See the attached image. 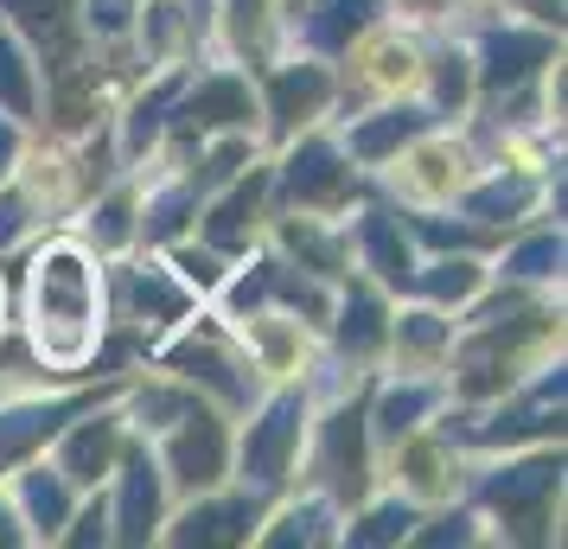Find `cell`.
Masks as SVG:
<instances>
[{
	"label": "cell",
	"mask_w": 568,
	"mask_h": 549,
	"mask_svg": "<svg viewBox=\"0 0 568 549\" xmlns=\"http://www.w3.org/2000/svg\"><path fill=\"white\" fill-rule=\"evenodd\" d=\"M371 339H377V307L358 301V307L345 314V345H371Z\"/></svg>",
	"instance_id": "ac0fdd59"
},
{
	"label": "cell",
	"mask_w": 568,
	"mask_h": 549,
	"mask_svg": "<svg viewBox=\"0 0 568 549\" xmlns=\"http://www.w3.org/2000/svg\"><path fill=\"white\" fill-rule=\"evenodd\" d=\"M428 288H435L440 301H460V294L479 288V268H473V262H447L440 275H428Z\"/></svg>",
	"instance_id": "9a60e30c"
},
{
	"label": "cell",
	"mask_w": 568,
	"mask_h": 549,
	"mask_svg": "<svg viewBox=\"0 0 568 549\" xmlns=\"http://www.w3.org/2000/svg\"><path fill=\"white\" fill-rule=\"evenodd\" d=\"M294 435H301V403H275V409H268V421H262V428H250V441H243V467H250V479H256V486H275V479H282Z\"/></svg>",
	"instance_id": "7a4b0ae2"
},
{
	"label": "cell",
	"mask_w": 568,
	"mask_h": 549,
	"mask_svg": "<svg viewBox=\"0 0 568 549\" xmlns=\"http://www.w3.org/2000/svg\"><path fill=\"white\" fill-rule=\"evenodd\" d=\"M287 180H294L301 199H338V192H345V166H338L326 148H307V154H294V173H287Z\"/></svg>",
	"instance_id": "277c9868"
},
{
	"label": "cell",
	"mask_w": 568,
	"mask_h": 549,
	"mask_svg": "<svg viewBox=\"0 0 568 549\" xmlns=\"http://www.w3.org/2000/svg\"><path fill=\"white\" fill-rule=\"evenodd\" d=\"M396 530H409V511H377L371 530H358V537H396Z\"/></svg>",
	"instance_id": "7402d4cb"
},
{
	"label": "cell",
	"mask_w": 568,
	"mask_h": 549,
	"mask_svg": "<svg viewBox=\"0 0 568 549\" xmlns=\"http://www.w3.org/2000/svg\"><path fill=\"white\" fill-rule=\"evenodd\" d=\"M64 416H71V409H27V416H7V428H0V460H13V454H20L27 441L52 435Z\"/></svg>",
	"instance_id": "52a82bcc"
},
{
	"label": "cell",
	"mask_w": 568,
	"mask_h": 549,
	"mask_svg": "<svg viewBox=\"0 0 568 549\" xmlns=\"http://www.w3.org/2000/svg\"><path fill=\"white\" fill-rule=\"evenodd\" d=\"M109 447H115V428H109V421H97V428L71 435V447H64V479H103Z\"/></svg>",
	"instance_id": "8992f818"
},
{
	"label": "cell",
	"mask_w": 568,
	"mask_h": 549,
	"mask_svg": "<svg viewBox=\"0 0 568 549\" xmlns=\"http://www.w3.org/2000/svg\"><path fill=\"white\" fill-rule=\"evenodd\" d=\"M134 307H141V314H180V294L160 282V268H148V275L134 282Z\"/></svg>",
	"instance_id": "4fadbf2b"
},
{
	"label": "cell",
	"mask_w": 568,
	"mask_h": 549,
	"mask_svg": "<svg viewBox=\"0 0 568 549\" xmlns=\"http://www.w3.org/2000/svg\"><path fill=\"white\" fill-rule=\"evenodd\" d=\"M7 160H13V134L0 129V173H7Z\"/></svg>",
	"instance_id": "cb8c5ba5"
},
{
	"label": "cell",
	"mask_w": 568,
	"mask_h": 549,
	"mask_svg": "<svg viewBox=\"0 0 568 549\" xmlns=\"http://www.w3.org/2000/svg\"><path fill=\"white\" fill-rule=\"evenodd\" d=\"M409 129H415V115H389V122H377V129L358 134V154H384L389 141H396V134H409Z\"/></svg>",
	"instance_id": "2e32d148"
},
{
	"label": "cell",
	"mask_w": 568,
	"mask_h": 549,
	"mask_svg": "<svg viewBox=\"0 0 568 549\" xmlns=\"http://www.w3.org/2000/svg\"><path fill=\"white\" fill-rule=\"evenodd\" d=\"M243 211H256V180H250V185L231 199V205L211 217V236H217V243H236V236H243Z\"/></svg>",
	"instance_id": "7c38bea8"
},
{
	"label": "cell",
	"mask_w": 568,
	"mask_h": 549,
	"mask_svg": "<svg viewBox=\"0 0 568 549\" xmlns=\"http://www.w3.org/2000/svg\"><path fill=\"white\" fill-rule=\"evenodd\" d=\"M250 518V511H192V518H185V543H192V537H236V523Z\"/></svg>",
	"instance_id": "5bb4252c"
},
{
	"label": "cell",
	"mask_w": 568,
	"mask_h": 549,
	"mask_svg": "<svg viewBox=\"0 0 568 549\" xmlns=\"http://www.w3.org/2000/svg\"><path fill=\"white\" fill-rule=\"evenodd\" d=\"M0 103L13 109V115L32 109V78H27V64H20V52H13V39H0Z\"/></svg>",
	"instance_id": "9c48e42d"
},
{
	"label": "cell",
	"mask_w": 568,
	"mask_h": 549,
	"mask_svg": "<svg viewBox=\"0 0 568 549\" xmlns=\"http://www.w3.org/2000/svg\"><path fill=\"white\" fill-rule=\"evenodd\" d=\"M217 472H224V435H217V421L192 416V428L173 441V479L180 486H211Z\"/></svg>",
	"instance_id": "3957f363"
},
{
	"label": "cell",
	"mask_w": 568,
	"mask_h": 549,
	"mask_svg": "<svg viewBox=\"0 0 568 549\" xmlns=\"http://www.w3.org/2000/svg\"><path fill=\"white\" fill-rule=\"evenodd\" d=\"M180 268L192 275V282H205V288L217 282V262H211V256H199V250H180Z\"/></svg>",
	"instance_id": "ffe728a7"
},
{
	"label": "cell",
	"mask_w": 568,
	"mask_h": 549,
	"mask_svg": "<svg viewBox=\"0 0 568 549\" xmlns=\"http://www.w3.org/2000/svg\"><path fill=\"white\" fill-rule=\"evenodd\" d=\"M154 505H160V486L148 479V467H129V498H122V523H129V537H148Z\"/></svg>",
	"instance_id": "ba28073f"
},
{
	"label": "cell",
	"mask_w": 568,
	"mask_h": 549,
	"mask_svg": "<svg viewBox=\"0 0 568 549\" xmlns=\"http://www.w3.org/2000/svg\"><path fill=\"white\" fill-rule=\"evenodd\" d=\"M409 71H415L409 45H384V52H377V64H371V78H377V83H396V78H409Z\"/></svg>",
	"instance_id": "e0dca14e"
},
{
	"label": "cell",
	"mask_w": 568,
	"mask_h": 549,
	"mask_svg": "<svg viewBox=\"0 0 568 549\" xmlns=\"http://www.w3.org/2000/svg\"><path fill=\"white\" fill-rule=\"evenodd\" d=\"M447 180H460V154H454V148H428V154L415 160L409 192H440Z\"/></svg>",
	"instance_id": "8fae6325"
},
{
	"label": "cell",
	"mask_w": 568,
	"mask_h": 549,
	"mask_svg": "<svg viewBox=\"0 0 568 549\" xmlns=\"http://www.w3.org/2000/svg\"><path fill=\"white\" fill-rule=\"evenodd\" d=\"M103 294H97V268L83 250L52 243L45 256L32 262V345L52 358V365H83L97 326H103Z\"/></svg>",
	"instance_id": "6da1fadb"
},
{
	"label": "cell",
	"mask_w": 568,
	"mask_h": 549,
	"mask_svg": "<svg viewBox=\"0 0 568 549\" xmlns=\"http://www.w3.org/2000/svg\"><path fill=\"white\" fill-rule=\"evenodd\" d=\"M326 103V78L320 71H287V78H275V115H282V129H294V122H307L313 109Z\"/></svg>",
	"instance_id": "5b68a950"
},
{
	"label": "cell",
	"mask_w": 568,
	"mask_h": 549,
	"mask_svg": "<svg viewBox=\"0 0 568 549\" xmlns=\"http://www.w3.org/2000/svg\"><path fill=\"white\" fill-rule=\"evenodd\" d=\"M192 115H199V122H236V115H243V90H236L231 78L205 83V90L192 96Z\"/></svg>",
	"instance_id": "30bf717a"
},
{
	"label": "cell",
	"mask_w": 568,
	"mask_h": 549,
	"mask_svg": "<svg viewBox=\"0 0 568 549\" xmlns=\"http://www.w3.org/2000/svg\"><path fill=\"white\" fill-rule=\"evenodd\" d=\"M122 231H129V205H103V243H115Z\"/></svg>",
	"instance_id": "603a6c76"
},
{
	"label": "cell",
	"mask_w": 568,
	"mask_h": 549,
	"mask_svg": "<svg viewBox=\"0 0 568 549\" xmlns=\"http://www.w3.org/2000/svg\"><path fill=\"white\" fill-rule=\"evenodd\" d=\"M32 511L45 518V530H52L58 518H64V492L58 486H45V479H32Z\"/></svg>",
	"instance_id": "d6986e66"
},
{
	"label": "cell",
	"mask_w": 568,
	"mask_h": 549,
	"mask_svg": "<svg viewBox=\"0 0 568 549\" xmlns=\"http://www.w3.org/2000/svg\"><path fill=\"white\" fill-rule=\"evenodd\" d=\"M556 256H562V243H537V250L517 256V268H524V275H542V262H556Z\"/></svg>",
	"instance_id": "44dd1931"
},
{
	"label": "cell",
	"mask_w": 568,
	"mask_h": 549,
	"mask_svg": "<svg viewBox=\"0 0 568 549\" xmlns=\"http://www.w3.org/2000/svg\"><path fill=\"white\" fill-rule=\"evenodd\" d=\"M0 537H13V530H7V518H0Z\"/></svg>",
	"instance_id": "d4e9b609"
}]
</instances>
